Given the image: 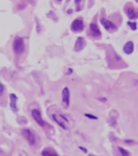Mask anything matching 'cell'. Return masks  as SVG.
Wrapping results in <instances>:
<instances>
[{
  "mask_svg": "<svg viewBox=\"0 0 138 156\" xmlns=\"http://www.w3.org/2000/svg\"><path fill=\"white\" fill-rule=\"evenodd\" d=\"M127 15L130 20H135L138 17V14L135 12L133 7H129L127 9Z\"/></svg>",
  "mask_w": 138,
  "mask_h": 156,
  "instance_id": "cell-13",
  "label": "cell"
},
{
  "mask_svg": "<svg viewBox=\"0 0 138 156\" xmlns=\"http://www.w3.org/2000/svg\"><path fill=\"white\" fill-rule=\"evenodd\" d=\"M22 134L24 137L25 139L29 142V143L30 145H32V146L35 145V143H36V137L29 129H24L22 130Z\"/></svg>",
  "mask_w": 138,
  "mask_h": 156,
  "instance_id": "cell-3",
  "label": "cell"
},
{
  "mask_svg": "<svg viewBox=\"0 0 138 156\" xmlns=\"http://www.w3.org/2000/svg\"><path fill=\"white\" fill-rule=\"evenodd\" d=\"M52 119L56 122V123L61 126L64 129H67V124L69 123V121L65 117V116L62 114H56L54 113L52 115Z\"/></svg>",
  "mask_w": 138,
  "mask_h": 156,
  "instance_id": "cell-2",
  "label": "cell"
},
{
  "mask_svg": "<svg viewBox=\"0 0 138 156\" xmlns=\"http://www.w3.org/2000/svg\"><path fill=\"white\" fill-rule=\"evenodd\" d=\"M13 50L17 54H20L24 52V41L22 37H16L15 38V40L13 41Z\"/></svg>",
  "mask_w": 138,
  "mask_h": 156,
  "instance_id": "cell-1",
  "label": "cell"
},
{
  "mask_svg": "<svg viewBox=\"0 0 138 156\" xmlns=\"http://www.w3.org/2000/svg\"><path fill=\"white\" fill-rule=\"evenodd\" d=\"M90 156H91V155H90Z\"/></svg>",
  "mask_w": 138,
  "mask_h": 156,
  "instance_id": "cell-21",
  "label": "cell"
},
{
  "mask_svg": "<svg viewBox=\"0 0 138 156\" xmlns=\"http://www.w3.org/2000/svg\"><path fill=\"white\" fill-rule=\"evenodd\" d=\"M100 23L102 24V25L104 27V29L108 31L110 33H112V32H116L117 30V27L116 26L115 24H113L111 21L108 20L107 19H104V18H102L100 20Z\"/></svg>",
  "mask_w": 138,
  "mask_h": 156,
  "instance_id": "cell-4",
  "label": "cell"
},
{
  "mask_svg": "<svg viewBox=\"0 0 138 156\" xmlns=\"http://www.w3.org/2000/svg\"><path fill=\"white\" fill-rule=\"evenodd\" d=\"M17 100L18 98L15 94L10 95V105H11V108L13 112H18V108H17Z\"/></svg>",
  "mask_w": 138,
  "mask_h": 156,
  "instance_id": "cell-9",
  "label": "cell"
},
{
  "mask_svg": "<svg viewBox=\"0 0 138 156\" xmlns=\"http://www.w3.org/2000/svg\"><path fill=\"white\" fill-rule=\"evenodd\" d=\"M80 149H82V151H84V152H86V149H84V148H82V146H80Z\"/></svg>",
  "mask_w": 138,
  "mask_h": 156,
  "instance_id": "cell-18",
  "label": "cell"
},
{
  "mask_svg": "<svg viewBox=\"0 0 138 156\" xmlns=\"http://www.w3.org/2000/svg\"><path fill=\"white\" fill-rule=\"evenodd\" d=\"M90 33H91L93 37H101V32H100V30H99V27H98L96 24H94V23L90 24Z\"/></svg>",
  "mask_w": 138,
  "mask_h": 156,
  "instance_id": "cell-10",
  "label": "cell"
},
{
  "mask_svg": "<svg viewBox=\"0 0 138 156\" xmlns=\"http://www.w3.org/2000/svg\"><path fill=\"white\" fill-rule=\"evenodd\" d=\"M134 45L133 41H128L125 45H124V52L126 54H131L133 52Z\"/></svg>",
  "mask_w": 138,
  "mask_h": 156,
  "instance_id": "cell-11",
  "label": "cell"
},
{
  "mask_svg": "<svg viewBox=\"0 0 138 156\" xmlns=\"http://www.w3.org/2000/svg\"><path fill=\"white\" fill-rule=\"evenodd\" d=\"M62 105L65 108H69V101H70V93L68 87H64L62 90Z\"/></svg>",
  "mask_w": 138,
  "mask_h": 156,
  "instance_id": "cell-5",
  "label": "cell"
},
{
  "mask_svg": "<svg viewBox=\"0 0 138 156\" xmlns=\"http://www.w3.org/2000/svg\"><path fill=\"white\" fill-rule=\"evenodd\" d=\"M86 45V41L84 40V38L82 37H77V41L75 42V45H74V50L76 52H79L82 51V49H84Z\"/></svg>",
  "mask_w": 138,
  "mask_h": 156,
  "instance_id": "cell-8",
  "label": "cell"
},
{
  "mask_svg": "<svg viewBox=\"0 0 138 156\" xmlns=\"http://www.w3.org/2000/svg\"><path fill=\"white\" fill-rule=\"evenodd\" d=\"M57 2H59V3H61L62 0H57Z\"/></svg>",
  "mask_w": 138,
  "mask_h": 156,
  "instance_id": "cell-19",
  "label": "cell"
},
{
  "mask_svg": "<svg viewBox=\"0 0 138 156\" xmlns=\"http://www.w3.org/2000/svg\"><path fill=\"white\" fill-rule=\"evenodd\" d=\"M128 26H129L130 28H131V29H132V30L135 31V30L137 29V23L128 21Z\"/></svg>",
  "mask_w": 138,
  "mask_h": 156,
  "instance_id": "cell-15",
  "label": "cell"
},
{
  "mask_svg": "<svg viewBox=\"0 0 138 156\" xmlns=\"http://www.w3.org/2000/svg\"><path fill=\"white\" fill-rule=\"evenodd\" d=\"M118 149H119V151H120V154H121L122 156H129L130 155L129 152L127 150H125V149H124L123 147H121V146H119Z\"/></svg>",
  "mask_w": 138,
  "mask_h": 156,
  "instance_id": "cell-14",
  "label": "cell"
},
{
  "mask_svg": "<svg viewBox=\"0 0 138 156\" xmlns=\"http://www.w3.org/2000/svg\"><path fill=\"white\" fill-rule=\"evenodd\" d=\"M42 156H58L57 153L52 148H45L42 151Z\"/></svg>",
  "mask_w": 138,
  "mask_h": 156,
  "instance_id": "cell-12",
  "label": "cell"
},
{
  "mask_svg": "<svg viewBox=\"0 0 138 156\" xmlns=\"http://www.w3.org/2000/svg\"><path fill=\"white\" fill-rule=\"evenodd\" d=\"M70 29L73 32H82L84 29V24L81 19H76L72 22Z\"/></svg>",
  "mask_w": 138,
  "mask_h": 156,
  "instance_id": "cell-6",
  "label": "cell"
},
{
  "mask_svg": "<svg viewBox=\"0 0 138 156\" xmlns=\"http://www.w3.org/2000/svg\"><path fill=\"white\" fill-rule=\"evenodd\" d=\"M3 92H4V86L2 82H0V95L3 94Z\"/></svg>",
  "mask_w": 138,
  "mask_h": 156,
  "instance_id": "cell-17",
  "label": "cell"
},
{
  "mask_svg": "<svg viewBox=\"0 0 138 156\" xmlns=\"http://www.w3.org/2000/svg\"><path fill=\"white\" fill-rule=\"evenodd\" d=\"M32 116H33V119L35 120V121L37 122L40 126L41 127H45V121L42 119V116H41V112L39 111L37 108H34L32 111Z\"/></svg>",
  "mask_w": 138,
  "mask_h": 156,
  "instance_id": "cell-7",
  "label": "cell"
},
{
  "mask_svg": "<svg viewBox=\"0 0 138 156\" xmlns=\"http://www.w3.org/2000/svg\"><path fill=\"white\" fill-rule=\"evenodd\" d=\"M136 1H137V3H138V0H136Z\"/></svg>",
  "mask_w": 138,
  "mask_h": 156,
  "instance_id": "cell-20",
  "label": "cell"
},
{
  "mask_svg": "<svg viewBox=\"0 0 138 156\" xmlns=\"http://www.w3.org/2000/svg\"><path fill=\"white\" fill-rule=\"evenodd\" d=\"M85 116L86 117H88L90 119H92V120H97L98 117L97 116H95L92 115V114H89V113H86Z\"/></svg>",
  "mask_w": 138,
  "mask_h": 156,
  "instance_id": "cell-16",
  "label": "cell"
}]
</instances>
